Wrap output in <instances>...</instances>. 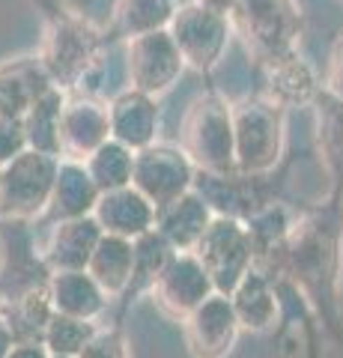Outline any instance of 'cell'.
<instances>
[{
    "instance_id": "obj_1",
    "label": "cell",
    "mask_w": 343,
    "mask_h": 358,
    "mask_svg": "<svg viewBox=\"0 0 343 358\" xmlns=\"http://www.w3.org/2000/svg\"><path fill=\"white\" fill-rule=\"evenodd\" d=\"M260 272L302 296L319 326H326L343 346V192H331L326 203H316L295 218L281 254Z\"/></svg>"
},
{
    "instance_id": "obj_2",
    "label": "cell",
    "mask_w": 343,
    "mask_h": 358,
    "mask_svg": "<svg viewBox=\"0 0 343 358\" xmlns=\"http://www.w3.org/2000/svg\"><path fill=\"white\" fill-rule=\"evenodd\" d=\"M194 171L200 173H227L236 171L233 162V105L218 90H206L197 96L180 129L176 143Z\"/></svg>"
},
{
    "instance_id": "obj_3",
    "label": "cell",
    "mask_w": 343,
    "mask_h": 358,
    "mask_svg": "<svg viewBox=\"0 0 343 358\" xmlns=\"http://www.w3.org/2000/svg\"><path fill=\"white\" fill-rule=\"evenodd\" d=\"M286 110L265 96H248L233 105V162L242 173L278 171L286 147Z\"/></svg>"
},
{
    "instance_id": "obj_4",
    "label": "cell",
    "mask_w": 343,
    "mask_h": 358,
    "mask_svg": "<svg viewBox=\"0 0 343 358\" xmlns=\"http://www.w3.org/2000/svg\"><path fill=\"white\" fill-rule=\"evenodd\" d=\"M227 18L260 66L298 51L302 18L293 0H236Z\"/></svg>"
},
{
    "instance_id": "obj_5",
    "label": "cell",
    "mask_w": 343,
    "mask_h": 358,
    "mask_svg": "<svg viewBox=\"0 0 343 358\" xmlns=\"http://www.w3.org/2000/svg\"><path fill=\"white\" fill-rule=\"evenodd\" d=\"M57 155L24 150L13 162L0 167V218L6 221H33L42 215L51 200Z\"/></svg>"
},
{
    "instance_id": "obj_6",
    "label": "cell",
    "mask_w": 343,
    "mask_h": 358,
    "mask_svg": "<svg viewBox=\"0 0 343 358\" xmlns=\"http://www.w3.org/2000/svg\"><path fill=\"white\" fill-rule=\"evenodd\" d=\"M164 30L170 33L185 69L194 72H212L218 60L224 57L230 36H233L227 13H218L200 0L176 6L170 24Z\"/></svg>"
},
{
    "instance_id": "obj_7",
    "label": "cell",
    "mask_w": 343,
    "mask_h": 358,
    "mask_svg": "<svg viewBox=\"0 0 343 358\" xmlns=\"http://www.w3.org/2000/svg\"><path fill=\"white\" fill-rule=\"evenodd\" d=\"M191 254L197 257V263H200L203 272L209 275L212 289L221 296L233 293L236 284L254 266V251H251L245 224L239 218H227V215H215L209 221V227L203 230V236L197 239Z\"/></svg>"
},
{
    "instance_id": "obj_8",
    "label": "cell",
    "mask_w": 343,
    "mask_h": 358,
    "mask_svg": "<svg viewBox=\"0 0 343 358\" xmlns=\"http://www.w3.org/2000/svg\"><path fill=\"white\" fill-rule=\"evenodd\" d=\"M281 167L269 173H242V171H227V173H200L194 176V192L200 194L215 215L239 218L245 221L257 209L269 206L278 200L281 192Z\"/></svg>"
},
{
    "instance_id": "obj_9",
    "label": "cell",
    "mask_w": 343,
    "mask_h": 358,
    "mask_svg": "<svg viewBox=\"0 0 343 358\" xmlns=\"http://www.w3.org/2000/svg\"><path fill=\"white\" fill-rule=\"evenodd\" d=\"M102 36L78 18H54L45 36L39 63L45 66L54 87H78L81 78L96 66Z\"/></svg>"
},
{
    "instance_id": "obj_10",
    "label": "cell",
    "mask_w": 343,
    "mask_h": 358,
    "mask_svg": "<svg viewBox=\"0 0 343 358\" xmlns=\"http://www.w3.org/2000/svg\"><path fill=\"white\" fill-rule=\"evenodd\" d=\"M194 164L188 155L173 147V143H149L135 152V164H131V188L149 200L152 206H164L173 197H180L194 188Z\"/></svg>"
},
{
    "instance_id": "obj_11",
    "label": "cell",
    "mask_w": 343,
    "mask_h": 358,
    "mask_svg": "<svg viewBox=\"0 0 343 358\" xmlns=\"http://www.w3.org/2000/svg\"><path fill=\"white\" fill-rule=\"evenodd\" d=\"M182 72H185V63L168 30H149V33H140V36L129 39L126 45L129 84L126 87L159 99L180 81Z\"/></svg>"
},
{
    "instance_id": "obj_12",
    "label": "cell",
    "mask_w": 343,
    "mask_h": 358,
    "mask_svg": "<svg viewBox=\"0 0 343 358\" xmlns=\"http://www.w3.org/2000/svg\"><path fill=\"white\" fill-rule=\"evenodd\" d=\"M51 268L36 248L30 233V221H6L0 224V296L13 301L30 289L48 287Z\"/></svg>"
},
{
    "instance_id": "obj_13",
    "label": "cell",
    "mask_w": 343,
    "mask_h": 358,
    "mask_svg": "<svg viewBox=\"0 0 343 358\" xmlns=\"http://www.w3.org/2000/svg\"><path fill=\"white\" fill-rule=\"evenodd\" d=\"M147 293L159 305V310L164 317L182 322L188 313H191L197 305H203L215 289H212L209 275L203 272V266L197 263V257L191 251H176Z\"/></svg>"
},
{
    "instance_id": "obj_14",
    "label": "cell",
    "mask_w": 343,
    "mask_h": 358,
    "mask_svg": "<svg viewBox=\"0 0 343 358\" xmlns=\"http://www.w3.org/2000/svg\"><path fill=\"white\" fill-rule=\"evenodd\" d=\"M185 346L191 358H227L242 334L230 296L212 293L182 320Z\"/></svg>"
},
{
    "instance_id": "obj_15",
    "label": "cell",
    "mask_w": 343,
    "mask_h": 358,
    "mask_svg": "<svg viewBox=\"0 0 343 358\" xmlns=\"http://www.w3.org/2000/svg\"><path fill=\"white\" fill-rule=\"evenodd\" d=\"M108 138H110L108 105H102L98 99H90V96H78L63 105L60 129H57L60 159L84 162Z\"/></svg>"
},
{
    "instance_id": "obj_16",
    "label": "cell",
    "mask_w": 343,
    "mask_h": 358,
    "mask_svg": "<svg viewBox=\"0 0 343 358\" xmlns=\"http://www.w3.org/2000/svg\"><path fill=\"white\" fill-rule=\"evenodd\" d=\"M108 126L110 138L131 152L149 147L159 138V99L131 87L119 90L108 105Z\"/></svg>"
},
{
    "instance_id": "obj_17",
    "label": "cell",
    "mask_w": 343,
    "mask_h": 358,
    "mask_svg": "<svg viewBox=\"0 0 343 358\" xmlns=\"http://www.w3.org/2000/svg\"><path fill=\"white\" fill-rule=\"evenodd\" d=\"M90 215L96 218L98 227H102V233L135 242L138 236L152 230V224H156V206H152L138 188L126 185V188H117V192L98 194Z\"/></svg>"
},
{
    "instance_id": "obj_18",
    "label": "cell",
    "mask_w": 343,
    "mask_h": 358,
    "mask_svg": "<svg viewBox=\"0 0 343 358\" xmlns=\"http://www.w3.org/2000/svg\"><path fill=\"white\" fill-rule=\"evenodd\" d=\"M265 69V99L272 105H278L281 110L290 108H305L314 105V99L323 90V81L314 72V66L307 63L305 57L295 54H286L281 60H272L263 66Z\"/></svg>"
},
{
    "instance_id": "obj_19",
    "label": "cell",
    "mask_w": 343,
    "mask_h": 358,
    "mask_svg": "<svg viewBox=\"0 0 343 358\" xmlns=\"http://www.w3.org/2000/svg\"><path fill=\"white\" fill-rule=\"evenodd\" d=\"M212 218H215V212L209 209L206 200L191 188V192L173 197L170 203L156 206V224H152V230H156L173 251H191Z\"/></svg>"
},
{
    "instance_id": "obj_20",
    "label": "cell",
    "mask_w": 343,
    "mask_h": 358,
    "mask_svg": "<svg viewBox=\"0 0 343 358\" xmlns=\"http://www.w3.org/2000/svg\"><path fill=\"white\" fill-rule=\"evenodd\" d=\"M102 239V227L96 224L93 215L69 218V221H54L48 242L42 248V257L51 272H66V268H87L93 248Z\"/></svg>"
},
{
    "instance_id": "obj_21",
    "label": "cell",
    "mask_w": 343,
    "mask_h": 358,
    "mask_svg": "<svg viewBox=\"0 0 343 358\" xmlns=\"http://www.w3.org/2000/svg\"><path fill=\"white\" fill-rule=\"evenodd\" d=\"M48 299L54 313L75 320H90L96 322L108 308L105 289L93 281L87 268H66V272H51L48 278Z\"/></svg>"
},
{
    "instance_id": "obj_22",
    "label": "cell",
    "mask_w": 343,
    "mask_h": 358,
    "mask_svg": "<svg viewBox=\"0 0 343 358\" xmlns=\"http://www.w3.org/2000/svg\"><path fill=\"white\" fill-rule=\"evenodd\" d=\"M230 305L236 310V320L242 331H269L278 322L281 313V296L278 287L269 275H263L260 268H248V275L236 284L230 293Z\"/></svg>"
},
{
    "instance_id": "obj_23",
    "label": "cell",
    "mask_w": 343,
    "mask_h": 358,
    "mask_svg": "<svg viewBox=\"0 0 343 358\" xmlns=\"http://www.w3.org/2000/svg\"><path fill=\"white\" fill-rule=\"evenodd\" d=\"M96 200H98V188L93 185L87 167L81 162L60 159L57 176H54V188H51V200L45 206V215L51 221L81 218V215H90Z\"/></svg>"
},
{
    "instance_id": "obj_24",
    "label": "cell",
    "mask_w": 343,
    "mask_h": 358,
    "mask_svg": "<svg viewBox=\"0 0 343 358\" xmlns=\"http://www.w3.org/2000/svg\"><path fill=\"white\" fill-rule=\"evenodd\" d=\"M51 78L39 57L24 60H9L0 66V117H24L27 108L36 99L51 90Z\"/></svg>"
},
{
    "instance_id": "obj_25",
    "label": "cell",
    "mask_w": 343,
    "mask_h": 358,
    "mask_svg": "<svg viewBox=\"0 0 343 358\" xmlns=\"http://www.w3.org/2000/svg\"><path fill=\"white\" fill-rule=\"evenodd\" d=\"M131 266H135V242L102 233V239H98V245L90 254L87 272H90L93 281L105 289L108 299H119L129 289Z\"/></svg>"
},
{
    "instance_id": "obj_26",
    "label": "cell",
    "mask_w": 343,
    "mask_h": 358,
    "mask_svg": "<svg viewBox=\"0 0 343 358\" xmlns=\"http://www.w3.org/2000/svg\"><path fill=\"white\" fill-rule=\"evenodd\" d=\"M293 221H295V215L281 203V200L257 209L254 215H248L245 221H242L245 230H248V239H251L254 268H269L275 263V257H278L281 248L286 245V236H290V230H293Z\"/></svg>"
},
{
    "instance_id": "obj_27",
    "label": "cell",
    "mask_w": 343,
    "mask_h": 358,
    "mask_svg": "<svg viewBox=\"0 0 343 358\" xmlns=\"http://www.w3.org/2000/svg\"><path fill=\"white\" fill-rule=\"evenodd\" d=\"M314 108H316V147L331 182H335L331 192H343V99H335L326 90H319Z\"/></svg>"
},
{
    "instance_id": "obj_28",
    "label": "cell",
    "mask_w": 343,
    "mask_h": 358,
    "mask_svg": "<svg viewBox=\"0 0 343 358\" xmlns=\"http://www.w3.org/2000/svg\"><path fill=\"white\" fill-rule=\"evenodd\" d=\"M66 96L60 87L45 90L36 102L27 108V114L21 117L24 122V134H27V147L57 155L60 159V143H57V129H60V114H63Z\"/></svg>"
},
{
    "instance_id": "obj_29",
    "label": "cell",
    "mask_w": 343,
    "mask_h": 358,
    "mask_svg": "<svg viewBox=\"0 0 343 358\" xmlns=\"http://www.w3.org/2000/svg\"><path fill=\"white\" fill-rule=\"evenodd\" d=\"M0 313L6 317L9 329H13L15 343H42L45 326L54 317V308H51V299H48V287L30 289V293L6 301Z\"/></svg>"
},
{
    "instance_id": "obj_30",
    "label": "cell",
    "mask_w": 343,
    "mask_h": 358,
    "mask_svg": "<svg viewBox=\"0 0 343 358\" xmlns=\"http://www.w3.org/2000/svg\"><path fill=\"white\" fill-rule=\"evenodd\" d=\"M90 173L93 185L102 192H117V188L131 185V164H135V152L123 143H117L114 138H108L102 147L93 150L87 159L81 162Z\"/></svg>"
},
{
    "instance_id": "obj_31",
    "label": "cell",
    "mask_w": 343,
    "mask_h": 358,
    "mask_svg": "<svg viewBox=\"0 0 343 358\" xmlns=\"http://www.w3.org/2000/svg\"><path fill=\"white\" fill-rule=\"evenodd\" d=\"M176 13V0H117L114 24L119 36H140L149 30H164Z\"/></svg>"
},
{
    "instance_id": "obj_32",
    "label": "cell",
    "mask_w": 343,
    "mask_h": 358,
    "mask_svg": "<svg viewBox=\"0 0 343 358\" xmlns=\"http://www.w3.org/2000/svg\"><path fill=\"white\" fill-rule=\"evenodd\" d=\"M176 251L170 248L168 242H164L156 230L143 233V236L135 239V266H131V281H129V289L123 293V301L129 305L135 296L147 293V289L152 287V281L159 278V272L164 266H168V260L173 257Z\"/></svg>"
},
{
    "instance_id": "obj_33",
    "label": "cell",
    "mask_w": 343,
    "mask_h": 358,
    "mask_svg": "<svg viewBox=\"0 0 343 358\" xmlns=\"http://www.w3.org/2000/svg\"><path fill=\"white\" fill-rule=\"evenodd\" d=\"M96 331H98V326L90 320H75V317L54 313L51 322L45 326V334H42V346L48 350V355L78 358L84 346L93 341Z\"/></svg>"
},
{
    "instance_id": "obj_34",
    "label": "cell",
    "mask_w": 343,
    "mask_h": 358,
    "mask_svg": "<svg viewBox=\"0 0 343 358\" xmlns=\"http://www.w3.org/2000/svg\"><path fill=\"white\" fill-rule=\"evenodd\" d=\"M78 358H129V350H126V338L119 326L114 329H98L93 334V341L84 346Z\"/></svg>"
},
{
    "instance_id": "obj_35",
    "label": "cell",
    "mask_w": 343,
    "mask_h": 358,
    "mask_svg": "<svg viewBox=\"0 0 343 358\" xmlns=\"http://www.w3.org/2000/svg\"><path fill=\"white\" fill-rule=\"evenodd\" d=\"M27 150V134L24 122L18 117H0V167L13 162L18 152Z\"/></svg>"
},
{
    "instance_id": "obj_36",
    "label": "cell",
    "mask_w": 343,
    "mask_h": 358,
    "mask_svg": "<svg viewBox=\"0 0 343 358\" xmlns=\"http://www.w3.org/2000/svg\"><path fill=\"white\" fill-rule=\"evenodd\" d=\"M323 90L328 96L343 99V36L337 39V45L331 48L328 54V63H326V72H323Z\"/></svg>"
},
{
    "instance_id": "obj_37",
    "label": "cell",
    "mask_w": 343,
    "mask_h": 358,
    "mask_svg": "<svg viewBox=\"0 0 343 358\" xmlns=\"http://www.w3.org/2000/svg\"><path fill=\"white\" fill-rule=\"evenodd\" d=\"M6 358H51V355L42 343H15L13 350L6 352Z\"/></svg>"
},
{
    "instance_id": "obj_38",
    "label": "cell",
    "mask_w": 343,
    "mask_h": 358,
    "mask_svg": "<svg viewBox=\"0 0 343 358\" xmlns=\"http://www.w3.org/2000/svg\"><path fill=\"white\" fill-rule=\"evenodd\" d=\"M15 346V334H13V329H9V322H6V317L0 313V358H6V352Z\"/></svg>"
},
{
    "instance_id": "obj_39",
    "label": "cell",
    "mask_w": 343,
    "mask_h": 358,
    "mask_svg": "<svg viewBox=\"0 0 343 358\" xmlns=\"http://www.w3.org/2000/svg\"><path fill=\"white\" fill-rule=\"evenodd\" d=\"M200 3H206V6L218 9V13H230V9H233V3H236V0H200Z\"/></svg>"
},
{
    "instance_id": "obj_40",
    "label": "cell",
    "mask_w": 343,
    "mask_h": 358,
    "mask_svg": "<svg viewBox=\"0 0 343 358\" xmlns=\"http://www.w3.org/2000/svg\"><path fill=\"white\" fill-rule=\"evenodd\" d=\"M51 358H63V355H51Z\"/></svg>"
}]
</instances>
